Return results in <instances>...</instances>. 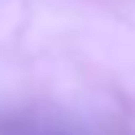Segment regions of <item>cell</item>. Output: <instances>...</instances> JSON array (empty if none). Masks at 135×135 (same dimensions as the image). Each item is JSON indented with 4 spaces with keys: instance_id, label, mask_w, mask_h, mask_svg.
Wrapping results in <instances>:
<instances>
[{
    "instance_id": "obj_1",
    "label": "cell",
    "mask_w": 135,
    "mask_h": 135,
    "mask_svg": "<svg viewBox=\"0 0 135 135\" xmlns=\"http://www.w3.org/2000/svg\"><path fill=\"white\" fill-rule=\"evenodd\" d=\"M0 135H73L59 125L40 122V119H23V115H0Z\"/></svg>"
}]
</instances>
